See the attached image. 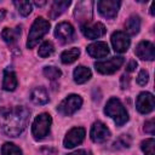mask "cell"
<instances>
[{
  "label": "cell",
  "instance_id": "1",
  "mask_svg": "<svg viewBox=\"0 0 155 155\" xmlns=\"http://www.w3.org/2000/svg\"><path fill=\"white\" fill-rule=\"evenodd\" d=\"M30 111L25 107L0 108V127L8 137H18L27 127Z\"/></svg>",
  "mask_w": 155,
  "mask_h": 155
},
{
  "label": "cell",
  "instance_id": "2",
  "mask_svg": "<svg viewBox=\"0 0 155 155\" xmlns=\"http://www.w3.org/2000/svg\"><path fill=\"white\" fill-rule=\"evenodd\" d=\"M104 113L115 121L116 126H122L128 120V114H127L125 107L122 105L120 99L116 97H111L107 102V105L104 108Z\"/></svg>",
  "mask_w": 155,
  "mask_h": 155
},
{
  "label": "cell",
  "instance_id": "3",
  "mask_svg": "<svg viewBox=\"0 0 155 155\" xmlns=\"http://www.w3.org/2000/svg\"><path fill=\"white\" fill-rule=\"evenodd\" d=\"M50 29V22L46 21L44 17H38L35 18L34 23L31 24V28L28 34V40H27V47L33 48L38 45V42L41 40V38L47 34Z\"/></svg>",
  "mask_w": 155,
  "mask_h": 155
},
{
  "label": "cell",
  "instance_id": "4",
  "mask_svg": "<svg viewBox=\"0 0 155 155\" xmlns=\"http://www.w3.org/2000/svg\"><path fill=\"white\" fill-rule=\"evenodd\" d=\"M51 124H52V117L50 114L42 113V114L38 115L31 125V133H33L34 138L35 139L45 138L50 132Z\"/></svg>",
  "mask_w": 155,
  "mask_h": 155
},
{
  "label": "cell",
  "instance_id": "5",
  "mask_svg": "<svg viewBox=\"0 0 155 155\" xmlns=\"http://www.w3.org/2000/svg\"><path fill=\"white\" fill-rule=\"evenodd\" d=\"M81 104H82V98L79 94H69L58 104L57 110L59 114L64 116H70L80 109Z\"/></svg>",
  "mask_w": 155,
  "mask_h": 155
},
{
  "label": "cell",
  "instance_id": "6",
  "mask_svg": "<svg viewBox=\"0 0 155 155\" xmlns=\"http://www.w3.org/2000/svg\"><path fill=\"white\" fill-rule=\"evenodd\" d=\"M124 62H125L124 57H120V56L119 57H111L110 59H107V61L96 62L94 68L101 74H113L124 64Z\"/></svg>",
  "mask_w": 155,
  "mask_h": 155
},
{
  "label": "cell",
  "instance_id": "7",
  "mask_svg": "<svg viewBox=\"0 0 155 155\" xmlns=\"http://www.w3.org/2000/svg\"><path fill=\"white\" fill-rule=\"evenodd\" d=\"M120 5L121 2L119 0H101L97 2V8L104 18L111 19L117 15Z\"/></svg>",
  "mask_w": 155,
  "mask_h": 155
},
{
  "label": "cell",
  "instance_id": "8",
  "mask_svg": "<svg viewBox=\"0 0 155 155\" xmlns=\"http://www.w3.org/2000/svg\"><path fill=\"white\" fill-rule=\"evenodd\" d=\"M105 31H107L105 27L99 22H96V23L87 22V23L81 24V33L87 39H92V40L98 39V38L103 36L105 34Z\"/></svg>",
  "mask_w": 155,
  "mask_h": 155
},
{
  "label": "cell",
  "instance_id": "9",
  "mask_svg": "<svg viewBox=\"0 0 155 155\" xmlns=\"http://www.w3.org/2000/svg\"><path fill=\"white\" fill-rule=\"evenodd\" d=\"M85 128L82 127H74L71 130L68 131V133L65 134L64 137V140H63V145L65 148H74L75 145L82 143V140L85 139Z\"/></svg>",
  "mask_w": 155,
  "mask_h": 155
},
{
  "label": "cell",
  "instance_id": "10",
  "mask_svg": "<svg viewBox=\"0 0 155 155\" xmlns=\"http://www.w3.org/2000/svg\"><path fill=\"white\" fill-rule=\"evenodd\" d=\"M136 107H137V110L139 113L149 114L150 111L154 110V107H155L154 96L150 92H142V93H139V96L137 97V101H136Z\"/></svg>",
  "mask_w": 155,
  "mask_h": 155
},
{
  "label": "cell",
  "instance_id": "11",
  "mask_svg": "<svg viewBox=\"0 0 155 155\" xmlns=\"http://www.w3.org/2000/svg\"><path fill=\"white\" fill-rule=\"evenodd\" d=\"M54 36L59 40L61 44H68L74 39V28L68 22H62L57 24L54 29Z\"/></svg>",
  "mask_w": 155,
  "mask_h": 155
},
{
  "label": "cell",
  "instance_id": "12",
  "mask_svg": "<svg viewBox=\"0 0 155 155\" xmlns=\"http://www.w3.org/2000/svg\"><path fill=\"white\" fill-rule=\"evenodd\" d=\"M90 136L94 143H104L110 137V131L103 122L96 121L91 127Z\"/></svg>",
  "mask_w": 155,
  "mask_h": 155
},
{
  "label": "cell",
  "instance_id": "13",
  "mask_svg": "<svg viewBox=\"0 0 155 155\" xmlns=\"http://www.w3.org/2000/svg\"><path fill=\"white\" fill-rule=\"evenodd\" d=\"M111 45L115 52H126L130 47V38L124 31H115L111 35Z\"/></svg>",
  "mask_w": 155,
  "mask_h": 155
},
{
  "label": "cell",
  "instance_id": "14",
  "mask_svg": "<svg viewBox=\"0 0 155 155\" xmlns=\"http://www.w3.org/2000/svg\"><path fill=\"white\" fill-rule=\"evenodd\" d=\"M136 54L143 61H153L155 58V47L150 41H140L136 47Z\"/></svg>",
  "mask_w": 155,
  "mask_h": 155
},
{
  "label": "cell",
  "instance_id": "15",
  "mask_svg": "<svg viewBox=\"0 0 155 155\" xmlns=\"http://www.w3.org/2000/svg\"><path fill=\"white\" fill-rule=\"evenodd\" d=\"M91 13H92V2L91 1H88V2L87 1H82V2H79L78 4L76 10H75L76 21L87 23V22H90Z\"/></svg>",
  "mask_w": 155,
  "mask_h": 155
},
{
  "label": "cell",
  "instance_id": "16",
  "mask_svg": "<svg viewBox=\"0 0 155 155\" xmlns=\"http://www.w3.org/2000/svg\"><path fill=\"white\" fill-rule=\"evenodd\" d=\"M86 51L93 58H103L109 53V47H108L107 42L97 41V42H93V44L88 45Z\"/></svg>",
  "mask_w": 155,
  "mask_h": 155
},
{
  "label": "cell",
  "instance_id": "17",
  "mask_svg": "<svg viewBox=\"0 0 155 155\" xmlns=\"http://www.w3.org/2000/svg\"><path fill=\"white\" fill-rule=\"evenodd\" d=\"M70 5L69 0H56L53 1L51 10H50V18L51 19H56L57 17H59Z\"/></svg>",
  "mask_w": 155,
  "mask_h": 155
},
{
  "label": "cell",
  "instance_id": "18",
  "mask_svg": "<svg viewBox=\"0 0 155 155\" xmlns=\"http://www.w3.org/2000/svg\"><path fill=\"white\" fill-rule=\"evenodd\" d=\"M17 78H16V74L10 70V69H6L4 71V79H2V88L5 91H15L16 87H17Z\"/></svg>",
  "mask_w": 155,
  "mask_h": 155
},
{
  "label": "cell",
  "instance_id": "19",
  "mask_svg": "<svg viewBox=\"0 0 155 155\" xmlns=\"http://www.w3.org/2000/svg\"><path fill=\"white\" fill-rule=\"evenodd\" d=\"M30 101L35 104L42 105L48 102V94L46 88L44 87H35L30 93Z\"/></svg>",
  "mask_w": 155,
  "mask_h": 155
},
{
  "label": "cell",
  "instance_id": "20",
  "mask_svg": "<svg viewBox=\"0 0 155 155\" xmlns=\"http://www.w3.org/2000/svg\"><path fill=\"white\" fill-rule=\"evenodd\" d=\"M91 70L87 68V67H84V65H79L75 68L74 73H73V76H74V81L76 84H85L86 81H88L91 79Z\"/></svg>",
  "mask_w": 155,
  "mask_h": 155
},
{
  "label": "cell",
  "instance_id": "21",
  "mask_svg": "<svg viewBox=\"0 0 155 155\" xmlns=\"http://www.w3.org/2000/svg\"><path fill=\"white\" fill-rule=\"evenodd\" d=\"M125 29H126L127 35L138 34V31L140 29V18H139V16H136V15L131 16L125 23Z\"/></svg>",
  "mask_w": 155,
  "mask_h": 155
},
{
  "label": "cell",
  "instance_id": "22",
  "mask_svg": "<svg viewBox=\"0 0 155 155\" xmlns=\"http://www.w3.org/2000/svg\"><path fill=\"white\" fill-rule=\"evenodd\" d=\"M21 35V27H16V28H4L2 33H1V36L4 39L5 42L7 44H15L18 38Z\"/></svg>",
  "mask_w": 155,
  "mask_h": 155
},
{
  "label": "cell",
  "instance_id": "23",
  "mask_svg": "<svg viewBox=\"0 0 155 155\" xmlns=\"http://www.w3.org/2000/svg\"><path fill=\"white\" fill-rule=\"evenodd\" d=\"M79 56H80V50L76 47H73V48H69V50H65L62 52L61 61L64 64H70V63L75 62Z\"/></svg>",
  "mask_w": 155,
  "mask_h": 155
},
{
  "label": "cell",
  "instance_id": "24",
  "mask_svg": "<svg viewBox=\"0 0 155 155\" xmlns=\"http://www.w3.org/2000/svg\"><path fill=\"white\" fill-rule=\"evenodd\" d=\"M13 5L17 7L19 15L23 16V17L28 16L31 12V10H33V6H31L30 1H15Z\"/></svg>",
  "mask_w": 155,
  "mask_h": 155
},
{
  "label": "cell",
  "instance_id": "25",
  "mask_svg": "<svg viewBox=\"0 0 155 155\" xmlns=\"http://www.w3.org/2000/svg\"><path fill=\"white\" fill-rule=\"evenodd\" d=\"M131 137L127 134H121L114 143H113V148L114 149H125V148H130L131 147Z\"/></svg>",
  "mask_w": 155,
  "mask_h": 155
},
{
  "label": "cell",
  "instance_id": "26",
  "mask_svg": "<svg viewBox=\"0 0 155 155\" xmlns=\"http://www.w3.org/2000/svg\"><path fill=\"white\" fill-rule=\"evenodd\" d=\"M2 155H22V150L12 143H4L1 147Z\"/></svg>",
  "mask_w": 155,
  "mask_h": 155
},
{
  "label": "cell",
  "instance_id": "27",
  "mask_svg": "<svg viewBox=\"0 0 155 155\" xmlns=\"http://www.w3.org/2000/svg\"><path fill=\"white\" fill-rule=\"evenodd\" d=\"M53 51H54V46H53V44H52L51 41H45V42L39 47L38 53H39L40 57L45 58V57L51 56V54L53 53Z\"/></svg>",
  "mask_w": 155,
  "mask_h": 155
},
{
  "label": "cell",
  "instance_id": "28",
  "mask_svg": "<svg viewBox=\"0 0 155 155\" xmlns=\"http://www.w3.org/2000/svg\"><path fill=\"white\" fill-rule=\"evenodd\" d=\"M140 148L145 155H155V153H154V148H155L154 138H148V139L143 140L140 143Z\"/></svg>",
  "mask_w": 155,
  "mask_h": 155
},
{
  "label": "cell",
  "instance_id": "29",
  "mask_svg": "<svg viewBox=\"0 0 155 155\" xmlns=\"http://www.w3.org/2000/svg\"><path fill=\"white\" fill-rule=\"evenodd\" d=\"M44 75L48 80H57L58 78H61L62 71H61V69H58L56 67H45L44 68Z\"/></svg>",
  "mask_w": 155,
  "mask_h": 155
},
{
  "label": "cell",
  "instance_id": "30",
  "mask_svg": "<svg viewBox=\"0 0 155 155\" xmlns=\"http://www.w3.org/2000/svg\"><path fill=\"white\" fill-rule=\"evenodd\" d=\"M148 80H149V74H148V71H147V70H140V71L138 73V76H137V82H138V85L144 86V85L148 84Z\"/></svg>",
  "mask_w": 155,
  "mask_h": 155
},
{
  "label": "cell",
  "instance_id": "31",
  "mask_svg": "<svg viewBox=\"0 0 155 155\" xmlns=\"http://www.w3.org/2000/svg\"><path fill=\"white\" fill-rule=\"evenodd\" d=\"M144 131L147 133L154 134V132H155V121H154V119H150L144 124Z\"/></svg>",
  "mask_w": 155,
  "mask_h": 155
},
{
  "label": "cell",
  "instance_id": "32",
  "mask_svg": "<svg viewBox=\"0 0 155 155\" xmlns=\"http://www.w3.org/2000/svg\"><path fill=\"white\" fill-rule=\"evenodd\" d=\"M130 86V78L127 75H122L121 76V88H127Z\"/></svg>",
  "mask_w": 155,
  "mask_h": 155
},
{
  "label": "cell",
  "instance_id": "33",
  "mask_svg": "<svg viewBox=\"0 0 155 155\" xmlns=\"http://www.w3.org/2000/svg\"><path fill=\"white\" fill-rule=\"evenodd\" d=\"M136 67H137V62L136 61H130V63L127 64V67H126V70L128 71V73H131V71H133L134 69H136Z\"/></svg>",
  "mask_w": 155,
  "mask_h": 155
},
{
  "label": "cell",
  "instance_id": "34",
  "mask_svg": "<svg viewBox=\"0 0 155 155\" xmlns=\"http://www.w3.org/2000/svg\"><path fill=\"white\" fill-rule=\"evenodd\" d=\"M68 155H92L91 151H87V150H84V149H80V150H76L74 153H70Z\"/></svg>",
  "mask_w": 155,
  "mask_h": 155
},
{
  "label": "cell",
  "instance_id": "35",
  "mask_svg": "<svg viewBox=\"0 0 155 155\" xmlns=\"http://www.w3.org/2000/svg\"><path fill=\"white\" fill-rule=\"evenodd\" d=\"M5 15H6V10H5V8H1V10H0V21L4 19Z\"/></svg>",
  "mask_w": 155,
  "mask_h": 155
},
{
  "label": "cell",
  "instance_id": "36",
  "mask_svg": "<svg viewBox=\"0 0 155 155\" xmlns=\"http://www.w3.org/2000/svg\"><path fill=\"white\" fill-rule=\"evenodd\" d=\"M34 4H35L36 6H44V5L46 4V1H34Z\"/></svg>",
  "mask_w": 155,
  "mask_h": 155
},
{
  "label": "cell",
  "instance_id": "37",
  "mask_svg": "<svg viewBox=\"0 0 155 155\" xmlns=\"http://www.w3.org/2000/svg\"><path fill=\"white\" fill-rule=\"evenodd\" d=\"M150 13L151 15H154V4L151 5V7H150Z\"/></svg>",
  "mask_w": 155,
  "mask_h": 155
}]
</instances>
